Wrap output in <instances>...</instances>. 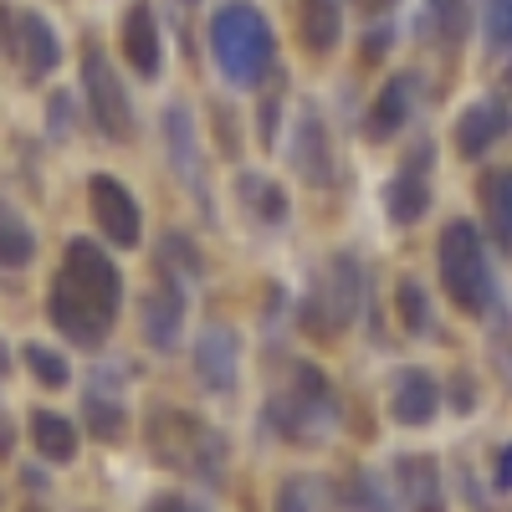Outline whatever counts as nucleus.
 <instances>
[{"label":"nucleus","mask_w":512,"mask_h":512,"mask_svg":"<svg viewBox=\"0 0 512 512\" xmlns=\"http://www.w3.org/2000/svg\"><path fill=\"white\" fill-rule=\"evenodd\" d=\"M210 57L231 88H262L277 67V36L272 21L251 0H226L210 16Z\"/></svg>","instance_id":"obj_2"},{"label":"nucleus","mask_w":512,"mask_h":512,"mask_svg":"<svg viewBox=\"0 0 512 512\" xmlns=\"http://www.w3.org/2000/svg\"><path fill=\"white\" fill-rule=\"evenodd\" d=\"M507 128H512V113L502 103H472V108H461V118H456V149L466 159H482Z\"/></svg>","instance_id":"obj_15"},{"label":"nucleus","mask_w":512,"mask_h":512,"mask_svg":"<svg viewBox=\"0 0 512 512\" xmlns=\"http://www.w3.org/2000/svg\"><path fill=\"white\" fill-rule=\"evenodd\" d=\"M169 267H180V277H190V282L205 272L200 251L190 246V236H185V231H169V236L159 241V272H169Z\"/></svg>","instance_id":"obj_26"},{"label":"nucleus","mask_w":512,"mask_h":512,"mask_svg":"<svg viewBox=\"0 0 512 512\" xmlns=\"http://www.w3.org/2000/svg\"><path fill=\"white\" fill-rule=\"evenodd\" d=\"M31 256H36V231L26 226V216L11 200H0V267L21 272L31 267Z\"/></svg>","instance_id":"obj_20"},{"label":"nucleus","mask_w":512,"mask_h":512,"mask_svg":"<svg viewBox=\"0 0 512 512\" xmlns=\"http://www.w3.org/2000/svg\"><path fill=\"white\" fill-rule=\"evenodd\" d=\"M359 292H364V272L354 256H338V262L328 267V277L313 287V297L303 303V328L313 338H333V333H344L359 313Z\"/></svg>","instance_id":"obj_5"},{"label":"nucleus","mask_w":512,"mask_h":512,"mask_svg":"<svg viewBox=\"0 0 512 512\" xmlns=\"http://www.w3.org/2000/svg\"><path fill=\"white\" fill-rule=\"evenodd\" d=\"M466 31V0H425V11H420V36H431V41H461Z\"/></svg>","instance_id":"obj_23"},{"label":"nucleus","mask_w":512,"mask_h":512,"mask_svg":"<svg viewBox=\"0 0 512 512\" xmlns=\"http://www.w3.org/2000/svg\"><path fill=\"white\" fill-rule=\"evenodd\" d=\"M195 374L210 395H231L241 379V333L231 323H205L195 338Z\"/></svg>","instance_id":"obj_7"},{"label":"nucleus","mask_w":512,"mask_h":512,"mask_svg":"<svg viewBox=\"0 0 512 512\" xmlns=\"http://www.w3.org/2000/svg\"><path fill=\"white\" fill-rule=\"evenodd\" d=\"M400 482H405V497L415 512H441V487H436V461L431 456H405L400 461Z\"/></svg>","instance_id":"obj_22"},{"label":"nucleus","mask_w":512,"mask_h":512,"mask_svg":"<svg viewBox=\"0 0 512 512\" xmlns=\"http://www.w3.org/2000/svg\"><path fill=\"white\" fill-rule=\"evenodd\" d=\"M118 308H123V277L113 267V256L88 236H72L62 251V272L52 277V292H47V318L57 323L67 344L103 349L118 323Z\"/></svg>","instance_id":"obj_1"},{"label":"nucleus","mask_w":512,"mask_h":512,"mask_svg":"<svg viewBox=\"0 0 512 512\" xmlns=\"http://www.w3.org/2000/svg\"><path fill=\"white\" fill-rule=\"evenodd\" d=\"M436 256H441V287H446L451 303H456L466 318L492 313L497 287H492V267H487L482 231H477L472 221H451V226L441 231Z\"/></svg>","instance_id":"obj_3"},{"label":"nucleus","mask_w":512,"mask_h":512,"mask_svg":"<svg viewBox=\"0 0 512 512\" xmlns=\"http://www.w3.org/2000/svg\"><path fill=\"white\" fill-rule=\"evenodd\" d=\"M482 205H487L492 236L502 241V251H512V169H497V175L482 180Z\"/></svg>","instance_id":"obj_21"},{"label":"nucleus","mask_w":512,"mask_h":512,"mask_svg":"<svg viewBox=\"0 0 512 512\" xmlns=\"http://www.w3.org/2000/svg\"><path fill=\"white\" fill-rule=\"evenodd\" d=\"M88 205H93V226L103 231L108 246L134 251L144 241V210H139L134 190H128L118 175H93L88 180Z\"/></svg>","instance_id":"obj_6"},{"label":"nucleus","mask_w":512,"mask_h":512,"mask_svg":"<svg viewBox=\"0 0 512 512\" xmlns=\"http://www.w3.org/2000/svg\"><path fill=\"white\" fill-rule=\"evenodd\" d=\"M82 98H88V118L98 123L103 139H113V144L134 139V103H128L123 77L113 72V62L98 41L82 47Z\"/></svg>","instance_id":"obj_4"},{"label":"nucleus","mask_w":512,"mask_h":512,"mask_svg":"<svg viewBox=\"0 0 512 512\" xmlns=\"http://www.w3.org/2000/svg\"><path fill=\"white\" fill-rule=\"evenodd\" d=\"M11 446H16V431H11V420L0 415V456H11Z\"/></svg>","instance_id":"obj_33"},{"label":"nucleus","mask_w":512,"mask_h":512,"mask_svg":"<svg viewBox=\"0 0 512 512\" xmlns=\"http://www.w3.org/2000/svg\"><path fill=\"white\" fill-rule=\"evenodd\" d=\"M241 195H246V205L251 210H262V221H282L287 216V200H282V190L277 185H267V180H241Z\"/></svg>","instance_id":"obj_28"},{"label":"nucleus","mask_w":512,"mask_h":512,"mask_svg":"<svg viewBox=\"0 0 512 512\" xmlns=\"http://www.w3.org/2000/svg\"><path fill=\"white\" fill-rule=\"evenodd\" d=\"M425 169H431V154H425V144H420V154L384 185V216H390L395 226H415L425 210H431V175H425Z\"/></svg>","instance_id":"obj_10"},{"label":"nucleus","mask_w":512,"mask_h":512,"mask_svg":"<svg viewBox=\"0 0 512 512\" xmlns=\"http://www.w3.org/2000/svg\"><path fill=\"white\" fill-rule=\"evenodd\" d=\"M31 446L41 451V461H52V466H67L77 461V425L57 410H31Z\"/></svg>","instance_id":"obj_18"},{"label":"nucleus","mask_w":512,"mask_h":512,"mask_svg":"<svg viewBox=\"0 0 512 512\" xmlns=\"http://www.w3.org/2000/svg\"><path fill=\"white\" fill-rule=\"evenodd\" d=\"M297 26H303L308 52H333L344 36V0H297Z\"/></svg>","instance_id":"obj_17"},{"label":"nucleus","mask_w":512,"mask_h":512,"mask_svg":"<svg viewBox=\"0 0 512 512\" xmlns=\"http://www.w3.org/2000/svg\"><path fill=\"white\" fill-rule=\"evenodd\" d=\"M82 420H88V431L98 441H123L128 431V410L118 400V390H108V384H88V395H82Z\"/></svg>","instance_id":"obj_19"},{"label":"nucleus","mask_w":512,"mask_h":512,"mask_svg":"<svg viewBox=\"0 0 512 512\" xmlns=\"http://www.w3.org/2000/svg\"><path fill=\"white\" fill-rule=\"evenodd\" d=\"M21 359H26L31 379H36V384H47V390H67V384H72V364H67L57 349H47V344H26Z\"/></svg>","instance_id":"obj_24"},{"label":"nucleus","mask_w":512,"mask_h":512,"mask_svg":"<svg viewBox=\"0 0 512 512\" xmlns=\"http://www.w3.org/2000/svg\"><path fill=\"white\" fill-rule=\"evenodd\" d=\"M16 57H21L26 77H52L62 67V41H57L52 21L41 11L16 16Z\"/></svg>","instance_id":"obj_13"},{"label":"nucleus","mask_w":512,"mask_h":512,"mask_svg":"<svg viewBox=\"0 0 512 512\" xmlns=\"http://www.w3.org/2000/svg\"><path fill=\"white\" fill-rule=\"evenodd\" d=\"M395 297H400V323H405L410 333H436V318H431V297H425V287H420L415 277H400Z\"/></svg>","instance_id":"obj_25"},{"label":"nucleus","mask_w":512,"mask_h":512,"mask_svg":"<svg viewBox=\"0 0 512 512\" xmlns=\"http://www.w3.org/2000/svg\"><path fill=\"white\" fill-rule=\"evenodd\" d=\"M164 149H169V164L180 169V180L205 200V154H200L195 118H190L185 103H169V108H164Z\"/></svg>","instance_id":"obj_11"},{"label":"nucleus","mask_w":512,"mask_h":512,"mask_svg":"<svg viewBox=\"0 0 512 512\" xmlns=\"http://www.w3.org/2000/svg\"><path fill=\"white\" fill-rule=\"evenodd\" d=\"M441 410V384L425 374V369H400L395 374V400H390V415L400 425H425Z\"/></svg>","instance_id":"obj_16"},{"label":"nucleus","mask_w":512,"mask_h":512,"mask_svg":"<svg viewBox=\"0 0 512 512\" xmlns=\"http://www.w3.org/2000/svg\"><path fill=\"white\" fill-rule=\"evenodd\" d=\"M287 159H292V169H297V175H303L308 185H318V190H328V185H333V149H328V128H323V118H318L313 108L297 113Z\"/></svg>","instance_id":"obj_9"},{"label":"nucleus","mask_w":512,"mask_h":512,"mask_svg":"<svg viewBox=\"0 0 512 512\" xmlns=\"http://www.w3.org/2000/svg\"><path fill=\"white\" fill-rule=\"evenodd\" d=\"M180 328H185V292L175 282L149 287L144 303H139V333H144V344L154 354H175Z\"/></svg>","instance_id":"obj_8"},{"label":"nucleus","mask_w":512,"mask_h":512,"mask_svg":"<svg viewBox=\"0 0 512 512\" xmlns=\"http://www.w3.org/2000/svg\"><path fill=\"white\" fill-rule=\"evenodd\" d=\"M410 103H415V77H410V72L390 77V82L379 88V98H374L369 118H364V139H374V144L395 139L400 128L410 123Z\"/></svg>","instance_id":"obj_14"},{"label":"nucleus","mask_w":512,"mask_h":512,"mask_svg":"<svg viewBox=\"0 0 512 512\" xmlns=\"http://www.w3.org/2000/svg\"><path fill=\"white\" fill-rule=\"evenodd\" d=\"M487 41H492V47H512V0H492V11H487Z\"/></svg>","instance_id":"obj_29"},{"label":"nucleus","mask_w":512,"mask_h":512,"mask_svg":"<svg viewBox=\"0 0 512 512\" xmlns=\"http://www.w3.org/2000/svg\"><path fill=\"white\" fill-rule=\"evenodd\" d=\"M323 487L313 477H287L277 492V512H323Z\"/></svg>","instance_id":"obj_27"},{"label":"nucleus","mask_w":512,"mask_h":512,"mask_svg":"<svg viewBox=\"0 0 512 512\" xmlns=\"http://www.w3.org/2000/svg\"><path fill=\"white\" fill-rule=\"evenodd\" d=\"M67 128H72V98H67V93H57V98H52V134H57V139H67Z\"/></svg>","instance_id":"obj_30"},{"label":"nucleus","mask_w":512,"mask_h":512,"mask_svg":"<svg viewBox=\"0 0 512 512\" xmlns=\"http://www.w3.org/2000/svg\"><path fill=\"white\" fill-rule=\"evenodd\" d=\"M144 512H200L195 502H185V497H159V502H149Z\"/></svg>","instance_id":"obj_31"},{"label":"nucleus","mask_w":512,"mask_h":512,"mask_svg":"<svg viewBox=\"0 0 512 512\" xmlns=\"http://www.w3.org/2000/svg\"><path fill=\"white\" fill-rule=\"evenodd\" d=\"M497 487H512V446L497 456Z\"/></svg>","instance_id":"obj_32"},{"label":"nucleus","mask_w":512,"mask_h":512,"mask_svg":"<svg viewBox=\"0 0 512 512\" xmlns=\"http://www.w3.org/2000/svg\"><path fill=\"white\" fill-rule=\"evenodd\" d=\"M123 57H128V67H134L144 82H154L159 67H164L159 21H154V6H149V0H134V6L123 11Z\"/></svg>","instance_id":"obj_12"}]
</instances>
